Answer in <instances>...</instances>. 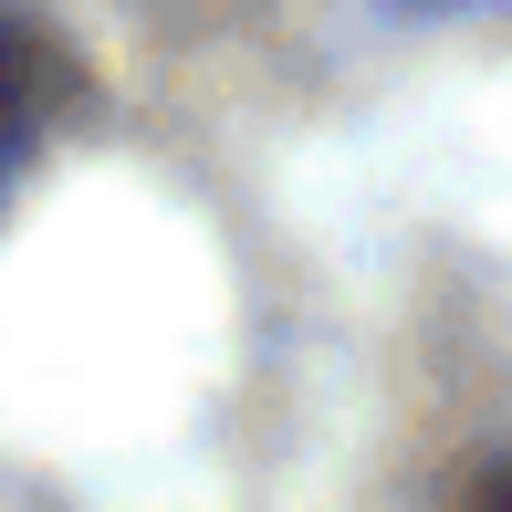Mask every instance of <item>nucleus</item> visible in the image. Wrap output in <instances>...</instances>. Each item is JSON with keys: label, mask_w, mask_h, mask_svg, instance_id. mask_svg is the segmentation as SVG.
<instances>
[{"label": "nucleus", "mask_w": 512, "mask_h": 512, "mask_svg": "<svg viewBox=\"0 0 512 512\" xmlns=\"http://www.w3.org/2000/svg\"><path fill=\"white\" fill-rule=\"evenodd\" d=\"M42 105H53V74H42V53L0 21V199H11V178L32 168V147H42Z\"/></svg>", "instance_id": "nucleus-1"}, {"label": "nucleus", "mask_w": 512, "mask_h": 512, "mask_svg": "<svg viewBox=\"0 0 512 512\" xmlns=\"http://www.w3.org/2000/svg\"><path fill=\"white\" fill-rule=\"evenodd\" d=\"M471 512H512V481H492V492H481V502H471Z\"/></svg>", "instance_id": "nucleus-2"}]
</instances>
